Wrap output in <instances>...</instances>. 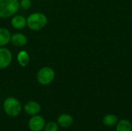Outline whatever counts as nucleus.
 Wrapping results in <instances>:
<instances>
[{
  "mask_svg": "<svg viewBox=\"0 0 132 131\" xmlns=\"http://www.w3.org/2000/svg\"><path fill=\"white\" fill-rule=\"evenodd\" d=\"M10 24L15 29H22L26 26V18L22 15H14L11 17Z\"/></svg>",
  "mask_w": 132,
  "mask_h": 131,
  "instance_id": "obj_9",
  "label": "nucleus"
},
{
  "mask_svg": "<svg viewBox=\"0 0 132 131\" xmlns=\"http://www.w3.org/2000/svg\"><path fill=\"white\" fill-rule=\"evenodd\" d=\"M131 1H132V0H131Z\"/></svg>",
  "mask_w": 132,
  "mask_h": 131,
  "instance_id": "obj_17",
  "label": "nucleus"
},
{
  "mask_svg": "<svg viewBox=\"0 0 132 131\" xmlns=\"http://www.w3.org/2000/svg\"><path fill=\"white\" fill-rule=\"evenodd\" d=\"M28 125L31 131H41L45 127V120L38 114L33 115L29 119Z\"/></svg>",
  "mask_w": 132,
  "mask_h": 131,
  "instance_id": "obj_6",
  "label": "nucleus"
},
{
  "mask_svg": "<svg viewBox=\"0 0 132 131\" xmlns=\"http://www.w3.org/2000/svg\"><path fill=\"white\" fill-rule=\"evenodd\" d=\"M58 124H56V122H49L48 124H46V125L44 127V130L45 131H58Z\"/></svg>",
  "mask_w": 132,
  "mask_h": 131,
  "instance_id": "obj_15",
  "label": "nucleus"
},
{
  "mask_svg": "<svg viewBox=\"0 0 132 131\" xmlns=\"http://www.w3.org/2000/svg\"><path fill=\"white\" fill-rule=\"evenodd\" d=\"M12 34L6 28H0V47H4L10 42Z\"/></svg>",
  "mask_w": 132,
  "mask_h": 131,
  "instance_id": "obj_12",
  "label": "nucleus"
},
{
  "mask_svg": "<svg viewBox=\"0 0 132 131\" xmlns=\"http://www.w3.org/2000/svg\"><path fill=\"white\" fill-rule=\"evenodd\" d=\"M19 0H0V19L11 18L19 9Z\"/></svg>",
  "mask_w": 132,
  "mask_h": 131,
  "instance_id": "obj_2",
  "label": "nucleus"
},
{
  "mask_svg": "<svg viewBox=\"0 0 132 131\" xmlns=\"http://www.w3.org/2000/svg\"><path fill=\"white\" fill-rule=\"evenodd\" d=\"M32 6V1L31 0H20L19 1V7L23 10H27L30 8Z\"/></svg>",
  "mask_w": 132,
  "mask_h": 131,
  "instance_id": "obj_16",
  "label": "nucleus"
},
{
  "mask_svg": "<svg viewBox=\"0 0 132 131\" xmlns=\"http://www.w3.org/2000/svg\"><path fill=\"white\" fill-rule=\"evenodd\" d=\"M56 77V73L52 67L43 66L39 69L36 73L38 83L43 86H47L52 83Z\"/></svg>",
  "mask_w": 132,
  "mask_h": 131,
  "instance_id": "obj_4",
  "label": "nucleus"
},
{
  "mask_svg": "<svg viewBox=\"0 0 132 131\" xmlns=\"http://www.w3.org/2000/svg\"><path fill=\"white\" fill-rule=\"evenodd\" d=\"M10 42L16 47H23L28 42L26 36L21 32H15L12 35Z\"/></svg>",
  "mask_w": 132,
  "mask_h": 131,
  "instance_id": "obj_7",
  "label": "nucleus"
},
{
  "mask_svg": "<svg viewBox=\"0 0 132 131\" xmlns=\"http://www.w3.org/2000/svg\"><path fill=\"white\" fill-rule=\"evenodd\" d=\"M12 62V53L6 47H0V69H7Z\"/></svg>",
  "mask_w": 132,
  "mask_h": 131,
  "instance_id": "obj_5",
  "label": "nucleus"
},
{
  "mask_svg": "<svg viewBox=\"0 0 132 131\" xmlns=\"http://www.w3.org/2000/svg\"><path fill=\"white\" fill-rule=\"evenodd\" d=\"M46 15L40 12H36L30 14L26 18V26L32 31H39L47 24Z\"/></svg>",
  "mask_w": 132,
  "mask_h": 131,
  "instance_id": "obj_1",
  "label": "nucleus"
},
{
  "mask_svg": "<svg viewBox=\"0 0 132 131\" xmlns=\"http://www.w3.org/2000/svg\"><path fill=\"white\" fill-rule=\"evenodd\" d=\"M16 60L18 64L21 67H26L28 66L30 61V56L26 50H21L17 53Z\"/></svg>",
  "mask_w": 132,
  "mask_h": 131,
  "instance_id": "obj_11",
  "label": "nucleus"
},
{
  "mask_svg": "<svg viewBox=\"0 0 132 131\" xmlns=\"http://www.w3.org/2000/svg\"><path fill=\"white\" fill-rule=\"evenodd\" d=\"M116 131H132L131 123L126 119L118 120L116 124Z\"/></svg>",
  "mask_w": 132,
  "mask_h": 131,
  "instance_id": "obj_13",
  "label": "nucleus"
},
{
  "mask_svg": "<svg viewBox=\"0 0 132 131\" xmlns=\"http://www.w3.org/2000/svg\"><path fill=\"white\" fill-rule=\"evenodd\" d=\"M3 110L8 116L15 117L20 114L22 111V105L18 99L10 97L4 100Z\"/></svg>",
  "mask_w": 132,
  "mask_h": 131,
  "instance_id": "obj_3",
  "label": "nucleus"
},
{
  "mask_svg": "<svg viewBox=\"0 0 132 131\" xmlns=\"http://www.w3.org/2000/svg\"><path fill=\"white\" fill-rule=\"evenodd\" d=\"M118 122V118L116 115L112 114V113H109L107 114L103 118V124L107 126V127H114L115 126Z\"/></svg>",
  "mask_w": 132,
  "mask_h": 131,
  "instance_id": "obj_14",
  "label": "nucleus"
},
{
  "mask_svg": "<svg viewBox=\"0 0 132 131\" xmlns=\"http://www.w3.org/2000/svg\"><path fill=\"white\" fill-rule=\"evenodd\" d=\"M24 111L30 116L36 115L38 114L41 110V107L39 103L34 100L28 101L23 107Z\"/></svg>",
  "mask_w": 132,
  "mask_h": 131,
  "instance_id": "obj_8",
  "label": "nucleus"
},
{
  "mask_svg": "<svg viewBox=\"0 0 132 131\" xmlns=\"http://www.w3.org/2000/svg\"><path fill=\"white\" fill-rule=\"evenodd\" d=\"M57 124L63 128H68L73 124V118L68 113H62L57 118Z\"/></svg>",
  "mask_w": 132,
  "mask_h": 131,
  "instance_id": "obj_10",
  "label": "nucleus"
}]
</instances>
